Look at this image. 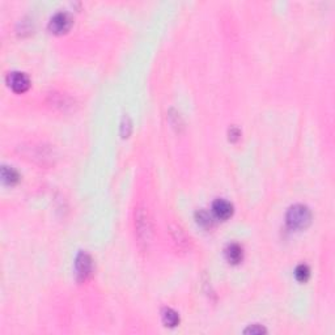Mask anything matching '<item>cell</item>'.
Segmentation results:
<instances>
[{"label": "cell", "instance_id": "cell-1", "mask_svg": "<svg viewBox=\"0 0 335 335\" xmlns=\"http://www.w3.org/2000/svg\"><path fill=\"white\" fill-rule=\"evenodd\" d=\"M312 220L310 209L304 205H295L289 207L286 215V222L292 229H303L309 225Z\"/></svg>", "mask_w": 335, "mask_h": 335}, {"label": "cell", "instance_id": "cell-2", "mask_svg": "<svg viewBox=\"0 0 335 335\" xmlns=\"http://www.w3.org/2000/svg\"><path fill=\"white\" fill-rule=\"evenodd\" d=\"M135 229L139 244L143 245V246H148L152 232H151V223L148 220V215L144 211V208L138 209L135 218Z\"/></svg>", "mask_w": 335, "mask_h": 335}, {"label": "cell", "instance_id": "cell-3", "mask_svg": "<svg viewBox=\"0 0 335 335\" xmlns=\"http://www.w3.org/2000/svg\"><path fill=\"white\" fill-rule=\"evenodd\" d=\"M71 24H72V20H71V16L67 12H57L48 21V29L55 33V34H62V33H65V32L70 29Z\"/></svg>", "mask_w": 335, "mask_h": 335}, {"label": "cell", "instance_id": "cell-4", "mask_svg": "<svg viewBox=\"0 0 335 335\" xmlns=\"http://www.w3.org/2000/svg\"><path fill=\"white\" fill-rule=\"evenodd\" d=\"M7 83H8L9 88L16 93H24L25 91H28V88L31 85L29 78L24 72H18V71L9 72L8 76H7Z\"/></svg>", "mask_w": 335, "mask_h": 335}, {"label": "cell", "instance_id": "cell-5", "mask_svg": "<svg viewBox=\"0 0 335 335\" xmlns=\"http://www.w3.org/2000/svg\"><path fill=\"white\" fill-rule=\"evenodd\" d=\"M75 269H76V276L79 280H85L91 275L92 271V258L85 252H80L76 257L75 262Z\"/></svg>", "mask_w": 335, "mask_h": 335}, {"label": "cell", "instance_id": "cell-6", "mask_svg": "<svg viewBox=\"0 0 335 335\" xmlns=\"http://www.w3.org/2000/svg\"><path fill=\"white\" fill-rule=\"evenodd\" d=\"M212 211L218 219L226 220L228 218H231L233 213V206L231 202L225 199H216L212 203Z\"/></svg>", "mask_w": 335, "mask_h": 335}, {"label": "cell", "instance_id": "cell-7", "mask_svg": "<svg viewBox=\"0 0 335 335\" xmlns=\"http://www.w3.org/2000/svg\"><path fill=\"white\" fill-rule=\"evenodd\" d=\"M225 258L226 261L229 262V263H232V265H237V263H239V262L242 261V258H244V250H242V248H241L239 244H236V242L229 244L225 248Z\"/></svg>", "mask_w": 335, "mask_h": 335}, {"label": "cell", "instance_id": "cell-8", "mask_svg": "<svg viewBox=\"0 0 335 335\" xmlns=\"http://www.w3.org/2000/svg\"><path fill=\"white\" fill-rule=\"evenodd\" d=\"M1 179H3V182L7 183V185H15V183L18 182L20 175H18L17 170L13 169L12 166L4 165L1 168Z\"/></svg>", "mask_w": 335, "mask_h": 335}, {"label": "cell", "instance_id": "cell-9", "mask_svg": "<svg viewBox=\"0 0 335 335\" xmlns=\"http://www.w3.org/2000/svg\"><path fill=\"white\" fill-rule=\"evenodd\" d=\"M162 322L165 323L166 326L175 327L179 323L178 313L170 308H165L162 310Z\"/></svg>", "mask_w": 335, "mask_h": 335}, {"label": "cell", "instance_id": "cell-10", "mask_svg": "<svg viewBox=\"0 0 335 335\" xmlns=\"http://www.w3.org/2000/svg\"><path fill=\"white\" fill-rule=\"evenodd\" d=\"M295 276H296L297 280L301 282V283L306 282L310 276L309 267H308L306 265H299L296 267V270H295Z\"/></svg>", "mask_w": 335, "mask_h": 335}, {"label": "cell", "instance_id": "cell-11", "mask_svg": "<svg viewBox=\"0 0 335 335\" xmlns=\"http://www.w3.org/2000/svg\"><path fill=\"white\" fill-rule=\"evenodd\" d=\"M54 98L52 100V104L55 106H59L62 110H64L65 108H71L72 106V101L68 98V97H64L63 95H54Z\"/></svg>", "mask_w": 335, "mask_h": 335}, {"label": "cell", "instance_id": "cell-12", "mask_svg": "<svg viewBox=\"0 0 335 335\" xmlns=\"http://www.w3.org/2000/svg\"><path fill=\"white\" fill-rule=\"evenodd\" d=\"M196 222L203 226L212 225V218H211L206 211H199V212H196Z\"/></svg>", "mask_w": 335, "mask_h": 335}, {"label": "cell", "instance_id": "cell-13", "mask_svg": "<svg viewBox=\"0 0 335 335\" xmlns=\"http://www.w3.org/2000/svg\"><path fill=\"white\" fill-rule=\"evenodd\" d=\"M246 334H262V333H266V329L262 326H258V325H253V326L248 327L245 330Z\"/></svg>", "mask_w": 335, "mask_h": 335}, {"label": "cell", "instance_id": "cell-14", "mask_svg": "<svg viewBox=\"0 0 335 335\" xmlns=\"http://www.w3.org/2000/svg\"><path fill=\"white\" fill-rule=\"evenodd\" d=\"M229 139H232V140H236L237 138H239V131L237 130V128H235V127H232V130L229 131Z\"/></svg>", "mask_w": 335, "mask_h": 335}]
</instances>
